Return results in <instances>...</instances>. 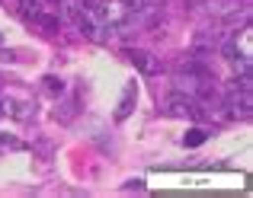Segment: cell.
Segmentation results:
<instances>
[{"label":"cell","instance_id":"6da1fadb","mask_svg":"<svg viewBox=\"0 0 253 198\" xmlns=\"http://www.w3.org/2000/svg\"><path fill=\"white\" fill-rule=\"evenodd\" d=\"M161 112H164V115H170V118H192V122L205 118V105L199 102L196 96L179 93V90H176V93H170L167 99H164Z\"/></svg>","mask_w":253,"mask_h":198},{"label":"cell","instance_id":"7a4b0ae2","mask_svg":"<svg viewBox=\"0 0 253 198\" xmlns=\"http://www.w3.org/2000/svg\"><path fill=\"white\" fill-rule=\"evenodd\" d=\"M128 61L135 64V70H141V74H157V58L151 55V51H141V48H131L128 51Z\"/></svg>","mask_w":253,"mask_h":198},{"label":"cell","instance_id":"3957f363","mask_svg":"<svg viewBox=\"0 0 253 198\" xmlns=\"http://www.w3.org/2000/svg\"><path fill=\"white\" fill-rule=\"evenodd\" d=\"M135 99H138V83L131 80L128 87H125L122 99H119V109H116V118H119V122H125V118L131 115V109H135Z\"/></svg>","mask_w":253,"mask_h":198},{"label":"cell","instance_id":"277c9868","mask_svg":"<svg viewBox=\"0 0 253 198\" xmlns=\"http://www.w3.org/2000/svg\"><path fill=\"white\" fill-rule=\"evenodd\" d=\"M84 13V0H61L58 3V19L61 23H77Z\"/></svg>","mask_w":253,"mask_h":198},{"label":"cell","instance_id":"5b68a950","mask_svg":"<svg viewBox=\"0 0 253 198\" xmlns=\"http://www.w3.org/2000/svg\"><path fill=\"white\" fill-rule=\"evenodd\" d=\"M42 13H45V0H19V16H23V19L36 23Z\"/></svg>","mask_w":253,"mask_h":198},{"label":"cell","instance_id":"8992f818","mask_svg":"<svg viewBox=\"0 0 253 198\" xmlns=\"http://www.w3.org/2000/svg\"><path fill=\"white\" fill-rule=\"evenodd\" d=\"M205 141H209V131L205 128H192V131H186V137H183L186 147H199V144H205Z\"/></svg>","mask_w":253,"mask_h":198},{"label":"cell","instance_id":"52a82bcc","mask_svg":"<svg viewBox=\"0 0 253 198\" xmlns=\"http://www.w3.org/2000/svg\"><path fill=\"white\" fill-rule=\"evenodd\" d=\"M36 23H39V26H45V29H48V32H55L58 26H61V19H58V16H48V13H42V16H39Z\"/></svg>","mask_w":253,"mask_h":198},{"label":"cell","instance_id":"ba28073f","mask_svg":"<svg viewBox=\"0 0 253 198\" xmlns=\"http://www.w3.org/2000/svg\"><path fill=\"white\" fill-rule=\"evenodd\" d=\"M45 87H48L51 93H64V80H61V77H55V74L45 77Z\"/></svg>","mask_w":253,"mask_h":198},{"label":"cell","instance_id":"9c48e42d","mask_svg":"<svg viewBox=\"0 0 253 198\" xmlns=\"http://www.w3.org/2000/svg\"><path fill=\"white\" fill-rule=\"evenodd\" d=\"M0 61H6V64H13V61H16V55H13V51H3V48H0Z\"/></svg>","mask_w":253,"mask_h":198},{"label":"cell","instance_id":"30bf717a","mask_svg":"<svg viewBox=\"0 0 253 198\" xmlns=\"http://www.w3.org/2000/svg\"><path fill=\"white\" fill-rule=\"evenodd\" d=\"M0 42H3V35H0Z\"/></svg>","mask_w":253,"mask_h":198}]
</instances>
